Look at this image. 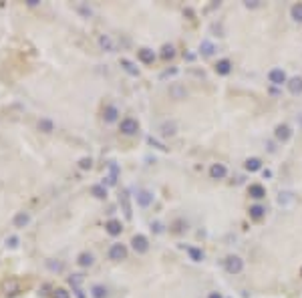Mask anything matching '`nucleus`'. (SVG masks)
<instances>
[{
    "label": "nucleus",
    "mask_w": 302,
    "mask_h": 298,
    "mask_svg": "<svg viewBox=\"0 0 302 298\" xmlns=\"http://www.w3.org/2000/svg\"><path fill=\"white\" fill-rule=\"evenodd\" d=\"M268 81H270L272 85H286L288 83V77H286V73L282 69H272L268 73Z\"/></svg>",
    "instance_id": "1a4fd4ad"
},
{
    "label": "nucleus",
    "mask_w": 302,
    "mask_h": 298,
    "mask_svg": "<svg viewBox=\"0 0 302 298\" xmlns=\"http://www.w3.org/2000/svg\"><path fill=\"white\" fill-rule=\"evenodd\" d=\"M26 4H29V6H36L38 0H26Z\"/></svg>",
    "instance_id": "ea45409f"
},
{
    "label": "nucleus",
    "mask_w": 302,
    "mask_h": 298,
    "mask_svg": "<svg viewBox=\"0 0 302 298\" xmlns=\"http://www.w3.org/2000/svg\"><path fill=\"white\" fill-rule=\"evenodd\" d=\"M244 167L246 169H248V171H260V169H262V161H260L258 157H248V159H246V164H244Z\"/></svg>",
    "instance_id": "a878e982"
},
{
    "label": "nucleus",
    "mask_w": 302,
    "mask_h": 298,
    "mask_svg": "<svg viewBox=\"0 0 302 298\" xmlns=\"http://www.w3.org/2000/svg\"><path fill=\"white\" fill-rule=\"evenodd\" d=\"M200 52L203 57H212L214 52H216V45L212 43V40H208V38H203L201 43H200Z\"/></svg>",
    "instance_id": "412c9836"
},
{
    "label": "nucleus",
    "mask_w": 302,
    "mask_h": 298,
    "mask_svg": "<svg viewBox=\"0 0 302 298\" xmlns=\"http://www.w3.org/2000/svg\"><path fill=\"white\" fill-rule=\"evenodd\" d=\"M290 17L296 22H302V2H296V4L290 6Z\"/></svg>",
    "instance_id": "7c9ffc66"
},
{
    "label": "nucleus",
    "mask_w": 302,
    "mask_h": 298,
    "mask_svg": "<svg viewBox=\"0 0 302 298\" xmlns=\"http://www.w3.org/2000/svg\"><path fill=\"white\" fill-rule=\"evenodd\" d=\"M52 298H71V294H68L65 288H57L54 294H52Z\"/></svg>",
    "instance_id": "f704fd0d"
},
{
    "label": "nucleus",
    "mask_w": 302,
    "mask_h": 298,
    "mask_svg": "<svg viewBox=\"0 0 302 298\" xmlns=\"http://www.w3.org/2000/svg\"><path fill=\"white\" fill-rule=\"evenodd\" d=\"M107 256H109V260H113V262L125 260L127 258V246H125V244H111V248H109Z\"/></svg>",
    "instance_id": "7ed1b4c3"
},
{
    "label": "nucleus",
    "mask_w": 302,
    "mask_h": 298,
    "mask_svg": "<svg viewBox=\"0 0 302 298\" xmlns=\"http://www.w3.org/2000/svg\"><path fill=\"white\" fill-rule=\"evenodd\" d=\"M137 199V206H141V208H149L151 204H153V194L149 192V189H139L135 196Z\"/></svg>",
    "instance_id": "6e6552de"
},
{
    "label": "nucleus",
    "mask_w": 302,
    "mask_h": 298,
    "mask_svg": "<svg viewBox=\"0 0 302 298\" xmlns=\"http://www.w3.org/2000/svg\"><path fill=\"white\" fill-rule=\"evenodd\" d=\"M77 264H79L81 268H91V266L95 264V256H93L91 252H81V254L77 256Z\"/></svg>",
    "instance_id": "a211bd4d"
},
{
    "label": "nucleus",
    "mask_w": 302,
    "mask_h": 298,
    "mask_svg": "<svg viewBox=\"0 0 302 298\" xmlns=\"http://www.w3.org/2000/svg\"><path fill=\"white\" fill-rule=\"evenodd\" d=\"M274 137H276L280 143H286L288 139L292 137V129H290V125H286V123L276 125V129H274Z\"/></svg>",
    "instance_id": "0eeeda50"
},
{
    "label": "nucleus",
    "mask_w": 302,
    "mask_h": 298,
    "mask_svg": "<svg viewBox=\"0 0 302 298\" xmlns=\"http://www.w3.org/2000/svg\"><path fill=\"white\" fill-rule=\"evenodd\" d=\"M216 73L218 75H222V77H226V75H230L232 73V61L230 59H219L218 63H216Z\"/></svg>",
    "instance_id": "4468645a"
},
{
    "label": "nucleus",
    "mask_w": 302,
    "mask_h": 298,
    "mask_svg": "<svg viewBox=\"0 0 302 298\" xmlns=\"http://www.w3.org/2000/svg\"><path fill=\"white\" fill-rule=\"evenodd\" d=\"M159 131H161L163 137H173V135L177 133V123H175V121H163Z\"/></svg>",
    "instance_id": "dca6fc26"
},
{
    "label": "nucleus",
    "mask_w": 302,
    "mask_h": 298,
    "mask_svg": "<svg viewBox=\"0 0 302 298\" xmlns=\"http://www.w3.org/2000/svg\"><path fill=\"white\" fill-rule=\"evenodd\" d=\"M208 298H224V296L219 294V292H210V294H208Z\"/></svg>",
    "instance_id": "58836bf2"
},
{
    "label": "nucleus",
    "mask_w": 302,
    "mask_h": 298,
    "mask_svg": "<svg viewBox=\"0 0 302 298\" xmlns=\"http://www.w3.org/2000/svg\"><path fill=\"white\" fill-rule=\"evenodd\" d=\"M121 66H123V71L129 73L131 77H139V69L129 61V59H121Z\"/></svg>",
    "instance_id": "bb28decb"
},
{
    "label": "nucleus",
    "mask_w": 302,
    "mask_h": 298,
    "mask_svg": "<svg viewBox=\"0 0 302 298\" xmlns=\"http://www.w3.org/2000/svg\"><path fill=\"white\" fill-rule=\"evenodd\" d=\"M246 8H258L260 6V0H246Z\"/></svg>",
    "instance_id": "e433bc0d"
},
{
    "label": "nucleus",
    "mask_w": 302,
    "mask_h": 298,
    "mask_svg": "<svg viewBox=\"0 0 302 298\" xmlns=\"http://www.w3.org/2000/svg\"><path fill=\"white\" fill-rule=\"evenodd\" d=\"M276 204L284 210H292L296 206V196L292 192H280L278 198H276Z\"/></svg>",
    "instance_id": "20e7f679"
},
{
    "label": "nucleus",
    "mask_w": 302,
    "mask_h": 298,
    "mask_svg": "<svg viewBox=\"0 0 302 298\" xmlns=\"http://www.w3.org/2000/svg\"><path fill=\"white\" fill-rule=\"evenodd\" d=\"M264 178H272V171L270 169H264Z\"/></svg>",
    "instance_id": "a19ab883"
},
{
    "label": "nucleus",
    "mask_w": 302,
    "mask_h": 298,
    "mask_svg": "<svg viewBox=\"0 0 302 298\" xmlns=\"http://www.w3.org/2000/svg\"><path fill=\"white\" fill-rule=\"evenodd\" d=\"M151 230H153L155 234H161V232H163V226H161L159 222H155V224H151Z\"/></svg>",
    "instance_id": "4c0bfd02"
},
{
    "label": "nucleus",
    "mask_w": 302,
    "mask_h": 298,
    "mask_svg": "<svg viewBox=\"0 0 302 298\" xmlns=\"http://www.w3.org/2000/svg\"><path fill=\"white\" fill-rule=\"evenodd\" d=\"M91 196L97 199H107V187L103 183H95L91 185Z\"/></svg>",
    "instance_id": "b1692460"
},
{
    "label": "nucleus",
    "mask_w": 302,
    "mask_h": 298,
    "mask_svg": "<svg viewBox=\"0 0 302 298\" xmlns=\"http://www.w3.org/2000/svg\"><path fill=\"white\" fill-rule=\"evenodd\" d=\"M187 254H189V258L194 260V262H201L203 260V250L201 248H187Z\"/></svg>",
    "instance_id": "c756f323"
},
{
    "label": "nucleus",
    "mask_w": 302,
    "mask_h": 298,
    "mask_svg": "<svg viewBox=\"0 0 302 298\" xmlns=\"http://www.w3.org/2000/svg\"><path fill=\"white\" fill-rule=\"evenodd\" d=\"M2 292L4 296H17L20 292V280L17 278H8L2 282Z\"/></svg>",
    "instance_id": "423d86ee"
},
{
    "label": "nucleus",
    "mask_w": 302,
    "mask_h": 298,
    "mask_svg": "<svg viewBox=\"0 0 302 298\" xmlns=\"http://www.w3.org/2000/svg\"><path fill=\"white\" fill-rule=\"evenodd\" d=\"M250 218L252 220H262L264 215H266V208L264 206H260V204H254V206H250Z\"/></svg>",
    "instance_id": "393cba45"
},
{
    "label": "nucleus",
    "mask_w": 302,
    "mask_h": 298,
    "mask_svg": "<svg viewBox=\"0 0 302 298\" xmlns=\"http://www.w3.org/2000/svg\"><path fill=\"white\" fill-rule=\"evenodd\" d=\"M6 246H10V248H17V246H18V238H17V236H10V238L6 240Z\"/></svg>",
    "instance_id": "c9c22d12"
},
{
    "label": "nucleus",
    "mask_w": 302,
    "mask_h": 298,
    "mask_svg": "<svg viewBox=\"0 0 302 298\" xmlns=\"http://www.w3.org/2000/svg\"><path fill=\"white\" fill-rule=\"evenodd\" d=\"M103 119H105V123H115L119 119V109L115 105H107L103 109Z\"/></svg>",
    "instance_id": "ddd939ff"
},
{
    "label": "nucleus",
    "mask_w": 302,
    "mask_h": 298,
    "mask_svg": "<svg viewBox=\"0 0 302 298\" xmlns=\"http://www.w3.org/2000/svg\"><path fill=\"white\" fill-rule=\"evenodd\" d=\"M79 167L81 169H91L93 167V159L91 157H81L79 159Z\"/></svg>",
    "instance_id": "473e14b6"
},
{
    "label": "nucleus",
    "mask_w": 302,
    "mask_h": 298,
    "mask_svg": "<svg viewBox=\"0 0 302 298\" xmlns=\"http://www.w3.org/2000/svg\"><path fill=\"white\" fill-rule=\"evenodd\" d=\"M224 268H226V272L228 274H242V270H244V260L240 258V256L236 254H230L226 256V260H224Z\"/></svg>",
    "instance_id": "f257e3e1"
},
{
    "label": "nucleus",
    "mask_w": 302,
    "mask_h": 298,
    "mask_svg": "<svg viewBox=\"0 0 302 298\" xmlns=\"http://www.w3.org/2000/svg\"><path fill=\"white\" fill-rule=\"evenodd\" d=\"M105 230H107V234L109 236H121V232H123V224L119 222V220H109L107 224H105Z\"/></svg>",
    "instance_id": "2eb2a0df"
},
{
    "label": "nucleus",
    "mask_w": 302,
    "mask_h": 298,
    "mask_svg": "<svg viewBox=\"0 0 302 298\" xmlns=\"http://www.w3.org/2000/svg\"><path fill=\"white\" fill-rule=\"evenodd\" d=\"M169 95L173 99H185L187 97V91H185V87L184 85H180V83H173L171 87H169Z\"/></svg>",
    "instance_id": "4be33fe9"
},
{
    "label": "nucleus",
    "mask_w": 302,
    "mask_h": 298,
    "mask_svg": "<svg viewBox=\"0 0 302 298\" xmlns=\"http://www.w3.org/2000/svg\"><path fill=\"white\" fill-rule=\"evenodd\" d=\"M68 282H71V286L77 290V288H81V282H83V274H73L71 278H68Z\"/></svg>",
    "instance_id": "2f4dec72"
},
{
    "label": "nucleus",
    "mask_w": 302,
    "mask_h": 298,
    "mask_svg": "<svg viewBox=\"0 0 302 298\" xmlns=\"http://www.w3.org/2000/svg\"><path fill=\"white\" fill-rule=\"evenodd\" d=\"M137 59H139L143 65H153V61H155V52L151 50V49H147V47H143V49L137 50Z\"/></svg>",
    "instance_id": "9d476101"
},
{
    "label": "nucleus",
    "mask_w": 302,
    "mask_h": 298,
    "mask_svg": "<svg viewBox=\"0 0 302 298\" xmlns=\"http://www.w3.org/2000/svg\"><path fill=\"white\" fill-rule=\"evenodd\" d=\"M29 222H31L29 212H18V214H15V218H12V226L15 228H24V226H29Z\"/></svg>",
    "instance_id": "f3484780"
},
{
    "label": "nucleus",
    "mask_w": 302,
    "mask_h": 298,
    "mask_svg": "<svg viewBox=\"0 0 302 298\" xmlns=\"http://www.w3.org/2000/svg\"><path fill=\"white\" fill-rule=\"evenodd\" d=\"M91 296L93 298H109V288L105 284H93L91 286Z\"/></svg>",
    "instance_id": "aec40b11"
},
{
    "label": "nucleus",
    "mask_w": 302,
    "mask_h": 298,
    "mask_svg": "<svg viewBox=\"0 0 302 298\" xmlns=\"http://www.w3.org/2000/svg\"><path fill=\"white\" fill-rule=\"evenodd\" d=\"M119 131L123 135H127V137H131V135H135L137 131H139V121L133 119V117H125V119H121V123H119Z\"/></svg>",
    "instance_id": "f03ea898"
},
{
    "label": "nucleus",
    "mask_w": 302,
    "mask_h": 298,
    "mask_svg": "<svg viewBox=\"0 0 302 298\" xmlns=\"http://www.w3.org/2000/svg\"><path fill=\"white\" fill-rule=\"evenodd\" d=\"M38 131H43V133H52L54 131V123L50 119H47V117H43L38 121Z\"/></svg>",
    "instance_id": "cd10ccee"
},
{
    "label": "nucleus",
    "mask_w": 302,
    "mask_h": 298,
    "mask_svg": "<svg viewBox=\"0 0 302 298\" xmlns=\"http://www.w3.org/2000/svg\"><path fill=\"white\" fill-rule=\"evenodd\" d=\"M131 248L137 252V254H145L149 250V240L143 236V234H135L131 238Z\"/></svg>",
    "instance_id": "39448f33"
},
{
    "label": "nucleus",
    "mask_w": 302,
    "mask_h": 298,
    "mask_svg": "<svg viewBox=\"0 0 302 298\" xmlns=\"http://www.w3.org/2000/svg\"><path fill=\"white\" fill-rule=\"evenodd\" d=\"M47 266L52 270V272H61V270H63V262H59V260L54 262L52 258H50V260H47Z\"/></svg>",
    "instance_id": "72a5a7b5"
},
{
    "label": "nucleus",
    "mask_w": 302,
    "mask_h": 298,
    "mask_svg": "<svg viewBox=\"0 0 302 298\" xmlns=\"http://www.w3.org/2000/svg\"><path fill=\"white\" fill-rule=\"evenodd\" d=\"M228 175V167L224 164H212L210 167V178L212 180H224Z\"/></svg>",
    "instance_id": "9b49d317"
},
{
    "label": "nucleus",
    "mask_w": 302,
    "mask_h": 298,
    "mask_svg": "<svg viewBox=\"0 0 302 298\" xmlns=\"http://www.w3.org/2000/svg\"><path fill=\"white\" fill-rule=\"evenodd\" d=\"M99 47L103 50H107V52H113L115 50V43H113V38L109 36V34H101L99 36Z\"/></svg>",
    "instance_id": "5701e85b"
},
{
    "label": "nucleus",
    "mask_w": 302,
    "mask_h": 298,
    "mask_svg": "<svg viewBox=\"0 0 302 298\" xmlns=\"http://www.w3.org/2000/svg\"><path fill=\"white\" fill-rule=\"evenodd\" d=\"M173 57H175V49L171 45H163L161 47V59L163 61H171Z\"/></svg>",
    "instance_id": "c85d7f7f"
},
{
    "label": "nucleus",
    "mask_w": 302,
    "mask_h": 298,
    "mask_svg": "<svg viewBox=\"0 0 302 298\" xmlns=\"http://www.w3.org/2000/svg\"><path fill=\"white\" fill-rule=\"evenodd\" d=\"M286 87H288V91H290L292 95H300V93H302V77H292V79H288Z\"/></svg>",
    "instance_id": "6ab92c4d"
},
{
    "label": "nucleus",
    "mask_w": 302,
    "mask_h": 298,
    "mask_svg": "<svg viewBox=\"0 0 302 298\" xmlns=\"http://www.w3.org/2000/svg\"><path fill=\"white\" fill-rule=\"evenodd\" d=\"M248 196H250L252 199H264V198H266V187H264L262 183H252V185L248 187Z\"/></svg>",
    "instance_id": "f8f14e48"
}]
</instances>
